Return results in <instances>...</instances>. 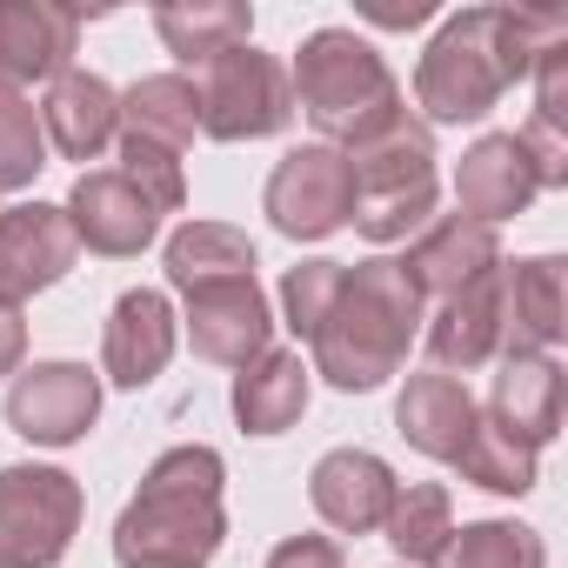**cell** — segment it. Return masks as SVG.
Wrapping results in <instances>:
<instances>
[{
	"label": "cell",
	"mask_w": 568,
	"mask_h": 568,
	"mask_svg": "<svg viewBox=\"0 0 568 568\" xmlns=\"http://www.w3.org/2000/svg\"><path fill=\"white\" fill-rule=\"evenodd\" d=\"M48 168V134L41 114L21 88H0V187H28Z\"/></svg>",
	"instance_id": "f546056e"
},
{
	"label": "cell",
	"mask_w": 568,
	"mask_h": 568,
	"mask_svg": "<svg viewBox=\"0 0 568 568\" xmlns=\"http://www.w3.org/2000/svg\"><path fill=\"white\" fill-rule=\"evenodd\" d=\"M194 94H201V134L214 141H254V134L288 128L295 114V88L281 74V61L254 48H227L221 61H207V81Z\"/></svg>",
	"instance_id": "52a82bcc"
},
{
	"label": "cell",
	"mask_w": 568,
	"mask_h": 568,
	"mask_svg": "<svg viewBox=\"0 0 568 568\" xmlns=\"http://www.w3.org/2000/svg\"><path fill=\"white\" fill-rule=\"evenodd\" d=\"M267 568H348V561H342V548L328 535H295V541H281L267 555Z\"/></svg>",
	"instance_id": "d6a6232c"
},
{
	"label": "cell",
	"mask_w": 568,
	"mask_h": 568,
	"mask_svg": "<svg viewBox=\"0 0 568 568\" xmlns=\"http://www.w3.org/2000/svg\"><path fill=\"white\" fill-rule=\"evenodd\" d=\"M227 274H254V241L241 227H221V221H187L174 241H168V281L187 295L201 281H227Z\"/></svg>",
	"instance_id": "cb8c5ba5"
},
{
	"label": "cell",
	"mask_w": 568,
	"mask_h": 568,
	"mask_svg": "<svg viewBox=\"0 0 568 568\" xmlns=\"http://www.w3.org/2000/svg\"><path fill=\"white\" fill-rule=\"evenodd\" d=\"M415 322H422V288L408 281V267L362 261V267H342V288L308 342L335 388H375L402 368Z\"/></svg>",
	"instance_id": "7a4b0ae2"
},
{
	"label": "cell",
	"mask_w": 568,
	"mask_h": 568,
	"mask_svg": "<svg viewBox=\"0 0 568 568\" xmlns=\"http://www.w3.org/2000/svg\"><path fill=\"white\" fill-rule=\"evenodd\" d=\"M455 194H462V214L481 221V227L501 221V214H521L541 194V174H535V154L521 148V134H488L455 168Z\"/></svg>",
	"instance_id": "2e32d148"
},
{
	"label": "cell",
	"mask_w": 568,
	"mask_h": 568,
	"mask_svg": "<svg viewBox=\"0 0 568 568\" xmlns=\"http://www.w3.org/2000/svg\"><path fill=\"white\" fill-rule=\"evenodd\" d=\"M368 21H382V28H415V21H428V0H408V8H362Z\"/></svg>",
	"instance_id": "e575fe53"
},
{
	"label": "cell",
	"mask_w": 568,
	"mask_h": 568,
	"mask_svg": "<svg viewBox=\"0 0 568 568\" xmlns=\"http://www.w3.org/2000/svg\"><path fill=\"white\" fill-rule=\"evenodd\" d=\"M308 408V368L302 355H254L234 382V415L247 435H281Z\"/></svg>",
	"instance_id": "603a6c76"
},
{
	"label": "cell",
	"mask_w": 568,
	"mask_h": 568,
	"mask_svg": "<svg viewBox=\"0 0 568 568\" xmlns=\"http://www.w3.org/2000/svg\"><path fill=\"white\" fill-rule=\"evenodd\" d=\"M295 101L308 108V121L328 141H348V148H368V141H382V134H395L408 121L382 54L368 41L342 34V28L308 34V48L295 61Z\"/></svg>",
	"instance_id": "277c9868"
},
{
	"label": "cell",
	"mask_w": 568,
	"mask_h": 568,
	"mask_svg": "<svg viewBox=\"0 0 568 568\" xmlns=\"http://www.w3.org/2000/svg\"><path fill=\"white\" fill-rule=\"evenodd\" d=\"M475 422H481V408H475L468 388H462L455 375H442V368H435V375H415V382L402 388V435H408L422 455H435V462H462Z\"/></svg>",
	"instance_id": "d6986e66"
},
{
	"label": "cell",
	"mask_w": 568,
	"mask_h": 568,
	"mask_svg": "<svg viewBox=\"0 0 568 568\" xmlns=\"http://www.w3.org/2000/svg\"><path fill=\"white\" fill-rule=\"evenodd\" d=\"M308 495H315V508H322L328 528H342V535H368V528L388 521L395 475H388V462H375V455H362V448H335V455L315 462Z\"/></svg>",
	"instance_id": "5bb4252c"
},
{
	"label": "cell",
	"mask_w": 568,
	"mask_h": 568,
	"mask_svg": "<svg viewBox=\"0 0 568 568\" xmlns=\"http://www.w3.org/2000/svg\"><path fill=\"white\" fill-rule=\"evenodd\" d=\"M462 541H448V555L435 568H541V541L535 528H515V521H475V528H455Z\"/></svg>",
	"instance_id": "f1b7e54d"
},
{
	"label": "cell",
	"mask_w": 568,
	"mask_h": 568,
	"mask_svg": "<svg viewBox=\"0 0 568 568\" xmlns=\"http://www.w3.org/2000/svg\"><path fill=\"white\" fill-rule=\"evenodd\" d=\"M267 302L254 288V274H227V281H201L187 288V335L201 362L221 368H247L254 355H267Z\"/></svg>",
	"instance_id": "9c48e42d"
},
{
	"label": "cell",
	"mask_w": 568,
	"mask_h": 568,
	"mask_svg": "<svg viewBox=\"0 0 568 568\" xmlns=\"http://www.w3.org/2000/svg\"><path fill=\"white\" fill-rule=\"evenodd\" d=\"M221 548V455L174 448L148 468L114 528L121 568H201Z\"/></svg>",
	"instance_id": "3957f363"
},
{
	"label": "cell",
	"mask_w": 568,
	"mask_h": 568,
	"mask_svg": "<svg viewBox=\"0 0 568 568\" xmlns=\"http://www.w3.org/2000/svg\"><path fill=\"white\" fill-rule=\"evenodd\" d=\"M335 288H342V261H302V267H288V281H281L288 328L295 335H315L322 315H328V302H335Z\"/></svg>",
	"instance_id": "1f68e13d"
},
{
	"label": "cell",
	"mask_w": 568,
	"mask_h": 568,
	"mask_svg": "<svg viewBox=\"0 0 568 568\" xmlns=\"http://www.w3.org/2000/svg\"><path fill=\"white\" fill-rule=\"evenodd\" d=\"M114 128H121V101H114L108 81H94V74H61L54 81V94L41 108V134L68 161H94L114 141Z\"/></svg>",
	"instance_id": "ffe728a7"
},
{
	"label": "cell",
	"mask_w": 568,
	"mask_h": 568,
	"mask_svg": "<svg viewBox=\"0 0 568 568\" xmlns=\"http://www.w3.org/2000/svg\"><path fill=\"white\" fill-rule=\"evenodd\" d=\"M81 488L61 468H0V568H48L68 555Z\"/></svg>",
	"instance_id": "8992f818"
},
{
	"label": "cell",
	"mask_w": 568,
	"mask_h": 568,
	"mask_svg": "<svg viewBox=\"0 0 568 568\" xmlns=\"http://www.w3.org/2000/svg\"><path fill=\"white\" fill-rule=\"evenodd\" d=\"M501 295V348L508 355H541L561 335V261H521L495 274Z\"/></svg>",
	"instance_id": "ac0fdd59"
},
{
	"label": "cell",
	"mask_w": 568,
	"mask_h": 568,
	"mask_svg": "<svg viewBox=\"0 0 568 568\" xmlns=\"http://www.w3.org/2000/svg\"><path fill=\"white\" fill-rule=\"evenodd\" d=\"M515 442L541 448L561 428V368L548 355H508L495 375V408H488Z\"/></svg>",
	"instance_id": "44dd1931"
},
{
	"label": "cell",
	"mask_w": 568,
	"mask_h": 568,
	"mask_svg": "<svg viewBox=\"0 0 568 568\" xmlns=\"http://www.w3.org/2000/svg\"><path fill=\"white\" fill-rule=\"evenodd\" d=\"M74 41H81L74 8H54V0H0V88L61 74Z\"/></svg>",
	"instance_id": "7c38bea8"
},
{
	"label": "cell",
	"mask_w": 568,
	"mask_h": 568,
	"mask_svg": "<svg viewBox=\"0 0 568 568\" xmlns=\"http://www.w3.org/2000/svg\"><path fill=\"white\" fill-rule=\"evenodd\" d=\"M561 8H468L422 54L415 101L435 121H481L501 101V88L528 81V68L561 41Z\"/></svg>",
	"instance_id": "6da1fadb"
},
{
	"label": "cell",
	"mask_w": 568,
	"mask_h": 568,
	"mask_svg": "<svg viewBox=\"0 0 568 568\" xmlns=\"http://www.w3.org/2000/svg\"><path fill=\"white\" fill-rule=\"evenodd\" d=\"M402 267H408V281L422 288V302H428V295L455 302L462 288H475V281H488V274L501 267L495 227H481V221H468V214H448L442 227H428V234L415 241V254H408Z\"/></svg>",
	"instance_id": "9a60e30c"
},
{
	"label": "cell",
	"mask_w": 568,
	"mask_h": 568,
	"mask_svg": "<svg viewBox=\"0 0 568 568\" xmlns=\"http://www.w3.org/2000/svg\"><path fill=\"white\" fill-rule=\"evenodd\" d=\"M74 254H81V241H74L61 207H48V201L8 207L0 214V302L21 308L28 295L54 288V281L74 267Z\"/></svg>",
	"instance_id": "8fae6325"
},
{
	"label": "cell",
	"mask_w": 568,
	"mask_h": 568,
	"mask_svg": "<svg viewBox=\"0 0 568 568\" xmlns=\"http://www.w3.org/2000/svg\"><path fill=\"white\" fill-rule=\"evenodd\" d=\"M174 355V315H168V295L154 288H128L114 302V322H108V342H101V362L121 388H141L168 368Z\"/></svg>",
	"instance_id": "e0dca14e"
},
{
	"label": "cell",
	"mask_w": 568,
	"mask_h": 568,
	"mask_svg": "<svg viewBox=\"0 0 568 568\" xmlns=\"http://www.w3.org/2000/svg\"><path fill=\"white\" fill-rule=\"evenodd\" d=\"M121 174L141 187V201H148L154 214H174V207L187 201V187H181V161H174L168 148L141 141V134H128V141H121Z\"/></svg>",
	"instance_id": "4dcf8cb0"
},
{
	"label": "cell",
	"mask_w": 568,
	"mask_h": 568,
	"mask_svg": "<svg viewBox=\"0 0 568 568\" xmlns=\"http://www.w3.org/2000/svg\"><path fill=\"white\" fill-rule=\"evenodd\" d=\"M388 541H395V555L402 561H442L448 555V541H455V508H448V488H435V481H408V488H395V501H388Z\"/></svg>",
	"instance_id": "484cf974"
},
{
	"label": "cell",
	"mask_w": 568,
	"mask_h": 568,
	"mask_svg": "<svg viewBox=\"0 0 568 568\" xmlns=\"http://www.w3.org/2000/svg\"><path fill=\"white\" fill-rule=\"evenodd\" d=\"M355 168V227L368 241H402L408 227L428 221L435 207V154H428V134L415 121H402L395 134L368 141L348 154Z\"/></svg>",
	"instance_id": "5b68a950"
},
{
	"label": "cell",
	"mask_w": 568,
	"mask_h": 568,
	"mask_svg": "<svg viewBox=\"0 0 568 568\" xmlns=\"http://www.w3.org/2000/svg\"><path fill=\"white\" fill-rule=\"evenodd\" d=\"M101 415V382L74 362H41V368H21L14 388H8V422L28 435V442H81Z\"/></svg>",
	"instance_id": "30bf717a"
},
{
	"label": "cell",
	"mask_w": 568,
	"mask_h": 568,
	"mask_svg": "<svg viewBox=\"0 0 568 568\" xmlns=\"http://www.w3.org/2000/svg\"><path fill=\"white\" fill-rule=\"evenodd\" d=\"M468 481H481V488H495V495H521V488H535V448L528 442H515L495 415H481L475 422V435H468V448H462V462H455Z\"/></svg>",
	"instance_id": "83f0119b"
},
{
	"label": "cell",
	"mask_w": 568,
	"mask_h": 568,
	"mask_svg": "<svg viewBox=\"0 0 568 568\" xmlns=\"http://www.w3.org/2000/svg\"><path fill=\"white\" fill-rule=\"evenodd\" d=\"M128 134H141V141H154V148H168V154H181L187 141H194V128H201V94H194V81H181V74H154V81H141L134 94H128Z\"/></svg>",
	"instance_id": "d4e9b609"
},
{
	"label": "cell",
	"mask_w": 568,
	"mask_h": 568,
	"mask_svg": "<svg viewBox=\"0 0 568 568\" xmlns=\"http://www.w3.org/2000/svg\"><path fill=\"white\" fill-rule=\"evenodd\" d=\"M154 28H161V41H168L187 68H207V61H221L227 48H247L254 14H247V8H161Z\"/></svg>",
	"instance_id": "4316f807"
},
{
	"label": "cell",
	"mask_w": 568,
	"mask_h": 568,
	"mask_svg": "<svg viewBox=\"0 0 568 568\" xmlns=\"http://www.w3.org/2000/svg\"><path fill=\"white\" fill-rule=\"evenodd\" d=\"M267 214H274L281 234H295V241L335 234L355 214V168H348V154L295 148L288 161L274 168V181H267Z\"/></svg>",
	"instance_id": "ba28073f"
},
{
	"label": "cell",
	"mask_w": 568,
	"mask_h": 568,
	"mask_svg": "<svg viewBox=\"0 0 568 568\" xmlns=\"http://www.w3.org/2000/svg\"><path fill=\"white\" fill-rule=\"evenodd\" d=\"M495 348H501V295H495V274H488V281H475V288H462L455 302H442V315L428 328V355L442 362V375L448 368L468 375Z\"/></svg>",
	"instance_id": "7402d4cb"
},
{
	"label": "cell",
	"mask_w": 568,
	"mask_h": 568,
	"mask_svg": "<svg viewBox=\"0 0 568 568\" xmlns=\"http://www.w3.org/2000/svg\"><path fill=\"white\" fill-rule=\"evenodd\" d=\"M68 227L74 241H88L94 254H141L161 227V214L141 201V187L114 168V174H81L74 201H68Z\"/></svg>",
	"instance_id": "4fadbf2b"
},
{
	"label": "cell",
	"mask_w": 568,
	"mask_h": 568,
	"mask_svg": "<svg viewBox=\"0 0 568 568\" xmlns=\"http://www.w3.org/2000/svg\"><path fill=\"white\" fill-rule=\"evenodd\" d=\"M21 348H28V322H21V308L0 302V375L21 368Z\"/></svg>",
	"instance_id": "836d02e7"
}]
</instances>
